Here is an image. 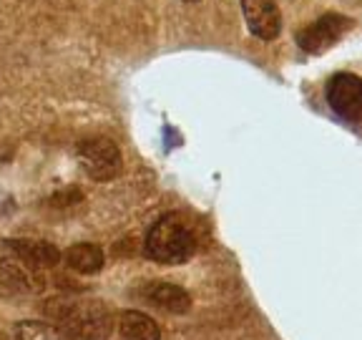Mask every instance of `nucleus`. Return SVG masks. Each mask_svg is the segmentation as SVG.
I'll list each match as a JSON object with an SVG mask.
<instances>
[{
  "mask_svg": "<svg viewBox=\"0 0 362 340\" xmlns=\"http://www.w3.org/2000/svg\"><path fill=\"white\" fill-rule=\"evenodd\" d=\"M63 265L71 267L74 272H81V275H96L106 265V255H103V249L98 244L78 242V244H71L63 252Z\"/></svg>",
  "mask_w": 362,
  "mask_h": 340,
  "instance_id": "11",
  "label": "nucleus"
},
{
  "mask_svg": "<svg viewBox=\"0 0 362 340\" xmlns=\"http://www.w3.org/2000/svg\"><path fill=\"white\" fill-rule=\"evenodd\" d=\"M327 103L339 119L362 121V79L355 74H334L327 84Z\"/></svg>",
  "mask_w": 362,
  "mask_h": 340,
  "instance_id": "5",
  "label": "nucleus"
},
{
  "mask_svg": "<svg viewBox=\"0 0 362 340\" xmlns=\"http://www.w3.org/2000/svg\"><path fill=\"white\" fill-rule=\"evenodd\" d=\"M184 3H199V0H184Z\"/></svg>",
  "mask_w": 362,
  "mask_h": 340,
  "instance_id": "13",
  "label": "nucleus"
},
{
  "mask_svg": "<svg viewBox=\"0 0 362 340\" xmlns=\"http://www.w3.org/2000/svg\"><path fill=\"white\" fill-rule=\"evenodd\" d=\"M43 275L23 260H0V290L6 293H38L43 290Z\"/></svg>",
  "mask_w": 362,
  "mask_h": 340,
  "instance_id": "9",
  "label": "nucleus"
},
{
  "mask_svg": "<svg viewBox=\"0 0 362 340\" xmlns=\"http://www.w3.org/2000/svg\"><path fill=\"white\" fill-rule=\"evenodd\" d=\"M0 340H8V338H6V335H3V333H0Z\"/></svg>",
  "mask_w": 362,
  "mask_h": 340,
  "instance_id": "14",
  "label": "nucleus"
},
{
  "mask_svg": "<svg viewBox=\"0 0 362 340\" xmlns=\"http://www.w3.org/2000/svg\"><path fill=\"white\" fill-rule=\"evenodd\" d=\"M43 312L48 323L74 340H108L116 330V315L108 310L106 302L93 298L58 295L45 302Z\"/></svg>",
  "mask_w": 362,
  "mask_h": 340,
  "instance_id": "1",
  "label": "nucleus"
},
{
  "mask_svg": "<svg viewBox=\"0 0 362 340\" xmlns=\"http://www.w3.org/2000/svg\"><path fill=\"white\" fill-rule=\"evenodd\" d=\"M13 340H74L53 323H40V320H21L13 328Z\"/></svg>",
  "mask_w": 362,
  "mask_h": 340,
  "instance_id": "12",
  "label": "nucleus"
},
{
  "mask_svg": "<svg viewBox=\"0 0 362 340\" xmlns=\"http://www.w3.org/2000/svg\"><path fill=\"white\" fill-rule=\"evenodd\" d=\"M144 249L158 265H184L197 252V237L181 215H164L146 232Z\"/></svg>",
  "mask_w": 362,
  "mask_h": 340,
  "instance_id": "2",
  "label": "nucleus"
},
{
  "mask_svg": "<svg viewBox=\"0 0 362 340\" xmlns=\"http://www.w3.org/2000/svg\"><path fill=\"white\" fill-rule=\"evenodd\" d=\"M78 152V162L83 171L93 181H111L121 174L124 169V157L116 142L106 139V136H93V139H83L76 147Z\"/></svg>",
  "mask_w": 362,
  "mask_h": 340,
  "instance_id": "3",
  "label": "nucleus"
},
{
  "mask_svg": "<svg viewBox=\"0 0 362 340\" xmlns=\"http://www.w3.org/2000/svg\"><path fill=\"white\" fill-rule=\"evenodd\" d=\"M247 28L259 40H274L282 30V13L274 0H242Z\"/></svg>",
  "mask_w": 362,
  "mask_h": 340,
  "instance_id": "6",
  "label": "nucleus"
},
{
  "mask_svg": "<svg viewBox=\"0 0 362 340\" xmlns=\"http://www.w3.org/2000/svg\"><path fill=\"white\" fill-rule=\"evenodd\" d=\"M352 28V21L347 16L339 13H325L322 18H317L315 23H310L307 28H302L297 33V45L307 53H325L329 51L337 40H342V35Z\"/></svg>",
  "mask_w": 362,
  "mask_h": 340,
  "instance_id": "4",
  "label": "nucleus"
},
{
  "mask_svg": "<svg viewBox=\"0 0 362 340\" xmlns=\"http://www.w3.org/2000/svg\"><path fill=\"white\" fill-rule=\"evenodd\" d=\"M116 333L121 340H161V328L141 310H124L116 315Z\"/></svg>",
  "mask_w": 362,
  "mask_h": 340,
  "instance_id": "10",
  "label": "nucleus"
},
{
  "mask_svg": "<svg viewBox=\"0 0 362 340\" xmlns=\"http://www.w3.org/2000/svg\"><path fill=\"white\" fill-rule=\"evenodd\" d=\"M6 247L13 252V257L35 267V270H51V267L61 265L63 260L61 249L45 239H6Z\"/></svg>",
  "mask_w": 362,
  "mask_h": 340,
  "instance_id": "7",
  "label": "nucleus"
},
{
  "mask_svg": "<svg viewBox=\"0 0 362 340\" xmlns=\"http://www.w3.org/2000/svg\"><path fill=\"white\" fill-rule=\"evenodd\" d=\"M141 295L146 298L148 305L158 307V310L171 312V315H184V312L192 310V295L174 283L151 280L148 285H144Z\"/></svg>",
  "mask_w": 362,
  "mask_h": 340,
  "instance_id": "8",
  "label": "nucleus"
}]
</instances>
